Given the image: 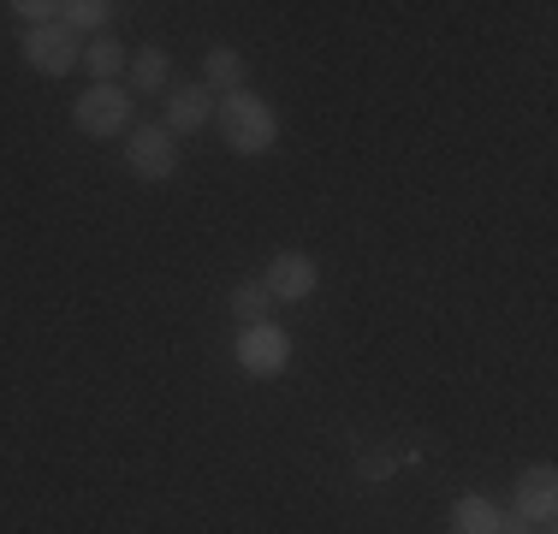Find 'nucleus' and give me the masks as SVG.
Listing matches in <instances>:
<instances>
[{"label":"nucleus","instance_id":"nucleus-1","mask_svg":"<svg viewBox=\"0 0 558 534\" xmlns=\"http://www.w3.org/2000/svg\"><path fill=\"white\" fill-rule=\"evenodd\" d=\"M215 125H220V137L232 155H268L279 143V113L262 96H250V89L215 101Z\"/></svg>","mask_w":558,"mask_h":534},{"label":"nucleus","instance_id":"nucleus-2","mask_svg":"<svg viewBox=\"0 0 558 534\" xmlns=\"http://www.w3.org/2000/svg\"><path fill=\"white\" fill-rule=\"evenodd\" d=\"M137 96H131L125 84H89L84 96L72 101V125L84 131V137H125L131 131V113H137V107H131Z\"/></svg>","mask_w":558,"mask_h":534},{"label":"nucleus","instance_id":"nucleus-3","mask_svg":"<svg viewBox=\"0 0 558 534\" xmlns=\"http://www.w3.org/2000/svg\"><path fill=\"white\" fill-rule=\"evenodd\" d=\"M125 167L143 184H167L179 172V137L167 125H131L125 131Z\"/></svg>","mask_w":558,"mask_h":534},{"label":"nucleus","instance_id":"nucleus-4","mask_svg":"<svg viewBox=\"0 0 558 534\" xmlns=\"http://www.w3.org/2000/svg\"><path fill=\"white\" fill-rule=\"evenodd\" d=\"M24 60H31V72L43 77H65L72 65H84V36L65 31V24H36V31H24Z\"/></svg>","mask_w":558,"mask_h":534},{"label":"nucleus","instance_id":"nucleus-5","mask_svg":"<svg viewBox=\"0 0 558 534\" xmlns=\"http://www.w3.org/2000/svg\"><path fill=\"white\" fill-rule=\"evenodd\" d=\"M238 368H244L250 380H274V374H286V368H291V339H286V327L262 320V327H244V332H238Z\"/></svg>","mask_w":558,"mask_h":534},{"label":"nucleus","instance_id":"nucleus-6","mask_svg":"<svg viewBox=\"0 0 558 534\" xmlns=\"http://www.w3.org/2000/svg\"><path fill=\"white\" fill-rule=\"evenodd\" d=\"M262 286H268L274 303H303L315 298V286H322V267H315L303 250H279L268 262V274H262Z\"/></svg>","mask_w":558,"mask_h":534},{"label":"nucleus","instance_id":"nucleus-7","mask_svg":"<svg viewBox=\"0 0 558 534\" xmlns=\"http://www.w3.org/2000/svg\"><path fill=\"white\" fill-rule=\"evenodd\" d=\"M517 517H523V523L553 529V517H558V475L547 470V463H535V470L517 475Z\"/></svg>","mask_w":558,"mask_h":534},{"label":"nucleus","instance_id":"nucleus-8","mask_svg":"<svg viewBox=\"0 0 558 534\" xmlns=\"http://www.w3.org/2000/svg\"><path fill=\"white\" fill-rule=\"evenodd\" d=\"M208 119H215V96H208L203 84L167 89V119H161V125L172 131V137H191V131H203Z\"/></svg>","mask_w":558,"mask_h":534},{"label":"nucleus","instance_id":"nucleus-9","mask_svg":"<svg viewBox=\"0 0 558 534\" xmlns=\"http://www.w3.org/2000/svg\"><path fill=\"white\" fill-rule=\"evenodd\" d=\"M125 72H131V96H167V89H172V60H167V48H137Z\"/></svg>","mask_w":558,"mask_h":534},{"label":"nucleus","instance_id":"nucleus-10","mask_svg":"<svg viewBox=\"0 0 558 534\" xmlns=\"http://www.w3.org/2000/svg\"><path fill=\"white\" fill-rule=\"evenodd\" d=\"M203 89L208 96H238L244 89V53L238 48H208V60H203Z\"/></svg>","mask_w":558,"mask_h":534},{"label":"nucleus","instance_id":"nucleus-11","mask_svg":"<svg viewBox=\"0 0 558 534\" xmlns=\"http://www.w3.org/2000/svg\"><path fill=\"white\" fill-rule=\"evenodd\" d=\"M499 505L482 499V493H463L458 505H451V534H494L499 529Z\"/></svg>","mask_w":558,"mask_h":534},{"label":"nucleus","instance_id":"nucleus-12","mask_svg":"<svg viewBox=\"0 0 558 534\" xmlns=\"http://www.w3.org/2000/svg\"><path fill=\"white\" fill-rule=\"evenodd\" d=\"M131 65V53L113 43V36H96V43H84V72L89 84H119V72Z\"/></svg>","mask_w":558,"mask_h":534},{"label":"nucleus","instance_id":"nucleus-13","mask_svg":"<svg viewBox=\"0 0 558 534\" xmlns=\"http://www.w3.org/2000/svg\"><path fill=\"white\" fill-rule=\"evenodd\" d=\"M232 315H238V327H262V320H274V298H268V286H262V279L238 286V291H232Z\"/></svg>","mask_w":558,"mask_h":534},{"label":"nucleus","instance_id":"nucleus-14","mask_svg":"<svg viewBox=\"0 0 558 534\" xmlns=\"http://www.w3.org/2000/svg\"><path fill=\"white\" fill-rule=\"evenodd\" d=\"M113 12H119V7H108V0H72V7H60V24H65V31H77V36H89V43H96V31L113 19Z\"/></svg>","mask_w":558,"mask_h":534},{"label":"nucleus","instance_id":"nucleus-15","mask_svg":"<svg viewBox=\"0 0 558 534\" xmlns=\"http://www.w3.org/2000/svg\"><path fill=\"white\" fill-rule=\"evenodd\" d=\"M7 12H19V19H24V31H36V24H54V0H12V7Z\"/></svg>","mask_w":558,"mask_h":534},{"label":"nucleus","instance_id":"nucleus-16","mask_svg":"<svg viewBox=\"0 0 558 534\" xmlns=\"http://www.w3.org/2000/svg\"><path fill=\"white\" fill-rule=\"evenodd\" d=\"M494 534H535V523H523V517L511 511V517H499V529H494Z\"/></svg>","mask_w":558,"mask_h":534}]
</instances>
